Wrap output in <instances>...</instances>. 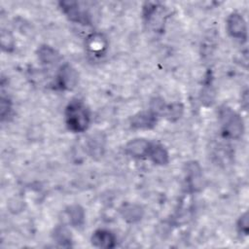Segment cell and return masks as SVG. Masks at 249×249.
I'll list each match as a JSON object with an SVG mask.
<instances>
[{
    "label": "cell",
    "instance_id": "cell-15",
    "mask_svg": "<svg viewBox=\"0 0 249 249\" xmlns=\"http://www.w3.org/2000/svg\"><path fill=\"white\" fill-rule=\"evenodd\" d=\"M71 232L68 231L67 228L63 226H58L54 229L53 233V240L62 247H70L72 243V237Z\"/></svg>",
    "mask_w": 249,
    "mask_h": 249
},
{
    "label": "cell",
    "instance_id": "cell-10",
    "mask_svg": "<svg viewBox=\"0 0 249 249\" xmlns=\"http://www.w3.org/2000/svg\"><path fill=\"white\" fill-rule=\"evenodd\" d=\"M120 214L125 222L129 224H134L142 219L144 215V210L140 205L136 203L127 202L123 204V206L120 208Z\"/></svg>",
    "mask_w": 249,
    "mask_h": 249
},
{
    "label": "cell",
    "instance_id": "cell-14",
    "mask_svg": "<svg viewBox=\"0 0 249 249\" xmlns=\"http://www.w3.org/2000/svg\"><path fill=\"white\" fill-rule=\"evenodd\" d=\"M39 60L47 65L53 64L59 59V54L50 46H42L38 50Z\"/></svg>",
    "mask_w": 249,
    "mask_h": 249
},
{
    "label": "cell",
    "instance_id": "cell-9",
    "mask_svg": "<svg viewBox=\"0 0 249 249\" xmlns=\"http://www.w3.org/2000/svg\"><path fill=\"white\" fill-rule=\"evenodd\" d=\"M86 47L88 52L94 56H101L105 53L108 42L107 39L100 33H93L87 38Z\"/></svg>",
    "mask_w": 249,
    "mask_h": 249
},
{
    "label": "cell",
    "instance_id": "cell-13",
    "mask_svg": "<svg viewBox=\"0 0 249 249\" xmlns=\"http://www.w3.org/2000/svg\"><path fill=\"white\" fill-rule=\"evenodd\" d=\"M187 182L189 188L195 191L201 182V169L196 162L187 163Z\"/></svg>",
    "mask_w": 249,
    "mask_h": 249
},
{
    "label": "cell",
    "instance_id": "cell-2",
    "mask_svg": "<svg viewBox=\"0 0 249 249\" xmlns=\"http://www.w3.org/2000/svg\"><path fill=\"white\" fill-rule=\"evenodd\" d=\"M219 121L224 137L238 139L244 132V124L241 117L228 106H222L219 110Z\"/></svg>",
    "mask_w": 249,
    "mask_h": 249
},
{
    "label": "cell",
    "instance_id": "cell-20",
    "mask_svg": "<svg viewBox=\"0 0 249 249\" xmlns=\"http://www.w3.org/2000/svg\"><path fill=\"white\" fill-rule=\"evenodd\" d=\"M236 229H237V231L240 234H243V235L248 234L249 227H248V214H247V212H245L244 214H242L239 217V219L236 223Z\"/></svg>",
    "mask_w": 249,
    "mask_h": 249
},
{
    "label": "cell",
    "instance_id": "cell-3",
    "mask_svg": "<svg viewBox=\"0 0 249 249\" xmlns=\"http://www.w3.org/2000/svg\"><path fill=\"white\" fill-rule=\"evenodd\" d=\"M59 6L61 11L71 21L86 25L90 23L89 14L85 8H81L78 2L61 1L59 2Z\"/></svg>",
    "mask_w": 249,
    "mask_h": 249
},
{
    "label": "cell",
    "instance_id": "cell-6",
    "mask_svg": "<svg viewBox=\"0 0 249 249\" xmlns=\"http://www.w3.org/2000/svg\"><path fill=\"white\" fill-rule=\"evenodd\" d=\"M91 244L96 248L110 249L117 245L116 235L109 230L98 229L92 232L90 237Z\"/></svg>",
    "mask_w": 249,
    "mask_h": 249
},
{
    "label": "cell",
    "instance_id": "cell-18",
    "mask_svg": "<svg viewBox=\"0 0 249 249\" xmlns=\"http://www.w3.org/2000/svg\"><path fill=\"white\" fill-rule=\"evenodd\" d=\"M11 112H12V102H11V100L8 97L2 95L1 96V101H0V115H1L2 122L4 120H6L11 115Z\"/></svg>",
    "mask_w": 249,
    "mask_h": 249
},
{
    "label": "cell",
    "instance_id": "cell-1",
    "mask_svg": "<svg viewBox=\"0 0 249 249\" xmlns=\"http://www.w3.org/2000/svg\"><path fill=\"white\" fill-rule=\"evenodd\" d=\"M65 124L69 130L75 133L86 131L90 124V113L87 105L78 99L71 100L64 112Z\"/></svg>",
    "mask_w": 249,
    "mask_h": 249
},
{
    "label": "cell",
    "instance_id": "cell-8",
    "mask_svg": "<svg viewBox=\"0 0 249 249\" xmlns=\"http://www.w3.org/2000/svg\"><path fill=\"white\" fill-rule=\"evenodd\" d=\"M158 117L151 110L139 112L131 118L130 125L134 129H151L157 124Z\"/></svg>",
    "mask_w": 249,
    "mask_h": 249
},
{
    "label": "cell",
    "instance_id": "cell-19",
    "mask_svg": "<svg viewBox=\"0 0 249 249\" xmlns=\"http://www.w3.org/2000/svg\"><path fill=\"white\" fill-rule=\"evenodd\" d=\"M1 47L6 52L12 50L14 47V38L11 33L6 30L1 32Z\"/></svg>",
    "mask_w": 249,
    "mask_h": 249
},
{
    "label": "cell",
    "instance_id": "cell-5",
    "mask_svg": "<svg viewBox=\"0 0 249 249\" xmlns=\"http://www.w3.org/2000/svg\"><path fill=\"white\" fill-rule=\"evenodd\" d=\"M78 81V74L69 64H64L60 67L54 81V86L60 90L72 89Z\"/></svg>",
    "mask_w": 249,
    "mask_h": 249
},
{
    "label": "cell",
    "instance_id": "cell-17",
    "mask_svg": "<svg viewBox=\"0 0 249 249\" xmlns=\"http://www.w3.org/2000/svg\"><path fill=\"white\" fill-rule=\"evenodd\" d=\"M183 114V106L180 103H172L165 105L162 115L165 116L169 121H177Z\"/></svg>",
    "mask_w": 249,
    "mask_h": 249
},
{
    "label": "cell",
    "instance_id": "cell-16",
    "mask_svg": "<svg viewBox=\"0 0 249 249\" xmlns=\"http://www.w3.org/2000/svg\"><path fill=\"white\" fill-rule=\"evenodd\" d=\"M104 139L102 138L101 134L92 135L91 138L89 139L88 142V149L91 157H101L104 150Z\"/></svg>",
    "mask_w": 249,
    "mask_h": 249
},
{
    "label": "cell",
    "instance_id": "cell-7",
    "mask_svg": "<svg viewBox=\"0 0 249 249\" xmlns=\"http://www.w3.org/2000/svg\"><path fill=\"white\" fill-rule=\"evenodd\" d=\"M152 143L144 138H135L128 141L124 147L127 155L135 159L148 158Z\"/></svg>",
    "mask_w": 249,
    "mask_h": 249
},
{
    "label": "cell",
    "instance_id": "cell-4",
    "mask_svg": "<svg viewBox=\"0 0 249 249\" xmlns=\"http://www.w3.org/2000/svg\"><path fill=\"white\" fill-rule=\"evenodd\" d=\"M227 30L229 34L241 42L247 39V25L244 18L239 13H231L227 18Z\"/></svg>",
    "mask_w": 249,
    "mask_h": 249
},
{
    "label": "cell",
    "instance_id": "cell-11",
    "mask_svg": "<svg viewBox=\"0 0 249 249\" xmlns=\"http://www.w3.org/2000/svg\"><path fill=\"white\" fill-rule=\"evenodd\" d=\"M68 224L74 228H81L85 223V211L79 204H73L65 209Z\"/></svg>",
    "mask_w": 249,
    "mask_h": 249
},
{
    "label": "cell",
    "instance_id": "cell-12",
    "mask_svg": "<svg viewBox=\"0 0 249 249\" xmlns=\"http://www.w3.org/2000/svg\"><path fill=\"white\" fill-rule=\"evenodd\" d=\"M148 158L158 165H164L169 161V155L167 150L160 144L152 143Z\"/></svg>",
    "mask_w": 249,
    "mask_h": 249
}]
</instances>
